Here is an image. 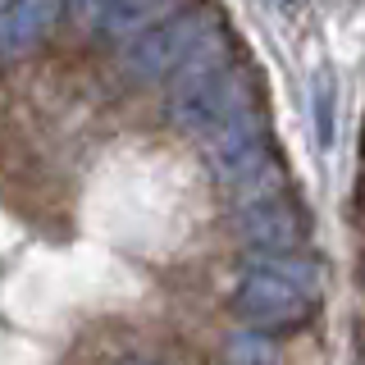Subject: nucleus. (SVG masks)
<instances>
[{
  "label": "nucleus",
  "instance_id": "obj_13",
  "mask_svg": "<svg viewBox=\"0 0 365 365\" xmlns=\"http://www.w3.org/2000/svg\"><path fill=\"white\" fill-rule=\"evenodd\" d=\"M361 292H365V256H361Z\"/></svg>",
  "mask_w": 365,
  "mask_h": 365
},
{
  "label": "nucleus",
  "instance_id": "obj_6",
  "mask_svg": "<svg viewBox=\"0 0 365 365\" xmlns=\"http://www.w3.org/2000/svg\"><path fill=\"white\" fill-rule=\"evenodd\" d=\"M60 14H64V0H5V14H0V51H5V60L19 64L32 51H41Z\"/></svg>",
  "mask_w": 365,
  "mask_h": 365
},
{
  "label": "nucleus",
  "instance_id": "obj_7",
  "mask_svg": "<svg viewBox=\"0 0 365 365\" xmlns=\"http://www.w3.org/2000/svg\"><path fill=\"white\" fill-rule=\"evenodd\" d=\"M178 9H187V5H182V0H110V5L101 9V28H106L110 37H137V32L165 23L169 14H178Z\"/></svg>",
  "mask_w": 365,
  "mask_h": 365
},
{
  "label": "nucleus",
  "instance_id": "obj_10",
  "mask_svg": "<svg viewBox=\"0 0 365 365\" xmlns=\"http://www.w3.org/2000/svg\"><path fill=\"white\" fill-rule=\"evenodd\" d=\"M73 5H78V9H106L110 0H73Z\"/></svg>",
  "mask_w": 365,
  "mask_h": 365
},
{
  "label": "nucleus",
  "instance_id": "obj_1",
  "mask_svg": "<svg viewBox=\"0 0 365 365\" xmlns=\"http://www.w3.org/2000/svg\"><path fill=\"white\" fill-rule=\"evenodd\" d=\"M319 297H324V265L297 251H279V256H260L242 265L228 292V311L247 329L283 334V329L311 324Z\"/></svg>",
  "mask_w": 365,
  "mask_h": 365
},
{
  "label": "nucleus",
  "instance_id": "obj_11",
  "mask_svg": "<svg viewBox=\"0 0 365 365\" xmlns=\"http://www.w3.org/2000/svg\"><path fill=\"white\" fill-rule=\"evenodd\" d=\"M274 5H283V9H297V5H302V0H274Z\"/></svg>",
  "mask_w": 365,
  "mask_h": 365
},
{
  "label": "nucleus",
  "instance_id": "obj_4",
  "mask_svg": "<svg viewBox=\"0 0 365 365\" xmlns=\"http://www.w3.org/2000/svg\"><path fill=\"white\" fill-rule=\"evenodd\" d=\"M251 91H256V73L228 55V60L201 68V73L169 83L165 114H169V123H178L182 133L210 137L215 128H224L228 119L256 110L251 106Z\"/></svg>",
  "mask_w": 365,
  "mask_h": 365
},
{
  "label": "nucleus",
  "instance_id": "obj_8",
  "mask_svg": "<svg viewBox=\"0 0 365 365\" xmlns=\"http://www.w3.org/2000/svg\"><path fill=\"white\" fill-rule=\"evenodd\" d=\"M224 361L228 365H279V347L265 329H237L224 342Z\"/></svg>",
  "mask_w": 365,
  "mask_h": 365
},
{
  "label": "nucleus",
  "instance_id": "obj_9",
  "mask_svg": "<svg viewBox=\"0 0 365 365\" xmlns=\"http://www.w3.org/2000/svg\"><path fill=\"white\" fill-rule=\"evenodd\" d=\"M334 106H338V96H334V68H319L315 73V142L319 146H334Z\"/></svg>",
  "mask_w": 365,
  "mask_h": 365
},
{
  "label": "nucleus",
  "instance_id": "obj_14",
  "mask_svg": "<svg viewBox=\"0 0 365 365\" xmlns=\"http://www.w3.org/2000/svg\"><path fill=\"white\" fill-rule=\"evenodd\" d=\"M128 365H160V361H128Z\"/></svg>",
  "mask_w": 365,
  "mask_h": 365
},
{
  "label": "nucleus",
  "instance_id": "obj_5",
  "mask_svg": "<svg viewBox=\"0 0 365 365\" xmlns=\"http://www.w3.org/2000/svg\"><path fill=\"white\" fill-rule=\"evenodd\" d=\"M228 233L242 247L260 251V256L302 251V242L311 237V215H306L288 192H269V197L237 201L233 215H228Z\"/></svg>",
  "mask_w": 365,
  "mask_h": 365
},
{
  "label": "nucleus",
  "instance_id": "obj_12",
  "mask_svg": "<svg viewBox=\"0 0 365 365\" xmlns=\"http://www.w3.org/2000/svg\"><path fill=\"white\" fill-rule=\"evenodd\" d=\"M361 220H365V182H361Z\"/></svg>",
  "mask_w": 365,
  "mask_h": 365
},
{
  "label": "nucleus",
  "instance_id": "obj_3",
  "mask_svg": "<svg viewBox=\"0 0 365 365\" xmlns=\"http://www.w3.org/2000/svg\"><path fill=\"white\" fill-rule=\"evenodd\" d=\"M201 151L215 182L224 192H233L237 201L283 192V160L274 151L269 119L260 110H247L237 119H228L224 128H215L210 137H201Z\"/></svg>",
  "mask_w": 365,
  "mask_h": 365
},
{
  "label": "nucleus",
  "instance_id": "obj_2",
  "mask_svg": "<svg viewBox=\"0 0 365 365\" xmlns=\"http://www.w3.org/2000/svg\"><path fill=\"white\" fill-rule=\"evenodd\" d=\"M228 55H233V41H228L224 14L215 5H187L123 46V73L133 83H178Z\"/></svg>",
  "mask_w": 365,
  "mask_h": 365
}]
</instances>
